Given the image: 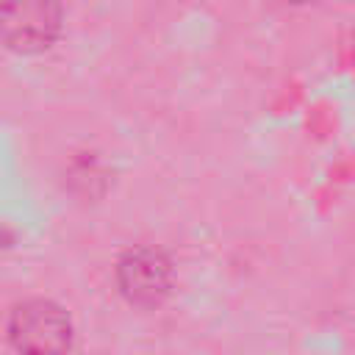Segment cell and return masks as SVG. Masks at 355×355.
I'll return each mask as SVG.
<instances>
[{"mask_svg": "<svg viewBox=\"0 0 355 355\" xmlns=\"http://www.w3.org/2000/svg\"><path fill=\"white\" fill-rule=\"evenodd\" d=\"M116 283L128 302L153 308L172 288V266L161 250L133 247L116 263Z\"/></svg>", "mask_w": 355, "mask_h": 355, "instance_id": "cell-3", "label": "cell"}, {"mask_svg": "<svg viewBox=\"0 0 355 355\" xmlns=\"http://www.w3.org/2000/svg\"><path fill=\"white\" fill-rule=\"evenodd\" d=\"M61 28L58 0H6L3 3V36L17 53L47 50Z\"/></svg>", "mask_w": 355, "mask_h": 355, "instance_id": "cell-2", "label": "cell"}, {"mask_svg": "<svg viewBox=\"0 0 355 355\" xmlns=\"http://www.w3.org/2000/svg\"><path fill=\"white\" fill-rule=\"evenodd\" d=\"M8 341L19 355H67L72 344V322L61 305L50 300H28L11 311Z\"/></svg>", "mask_w": 355, "mask_h": 355, "instance_id": "cell-1", "label": "cell"}, {"mask_svg": "<svg viewBox=\"0 0 355 355\" xmlns=\"http://www.w3.org/2000/svg\"><path fill=\"white\" fill-rule=\"evenodd\" d=\"M283 3H311V0H283Z\"/></svg>", "mask_w": 355, "mask_h": 355, "instance_id": "cell-4", "label": "cell"}]
</instances>
